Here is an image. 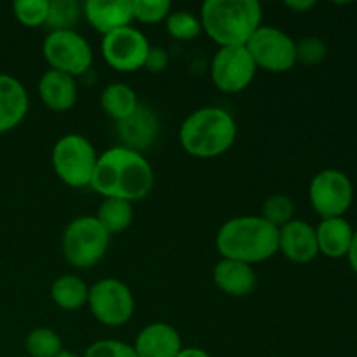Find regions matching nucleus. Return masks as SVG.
Wrapping results in <instances>:
<instances>
[{
    "mask_svg": "<svg viewBox=\"0 0 357 357\" xmlns=\"http://www.w3.org/2000/svg\"><path fill=\"white\" fill-rule=\"evenodd\" d=\"M272 357H278V356H272Z\"/></svg>",
    "mask_w": 357,
    "mask_h": 357,
    "instance_id": "38",
    "label": "nucleus"
},
{
    "mask_svg": "<svg viewBox=\"0 0 357 357\" xmlns=\"http://www.w3.org/2000/svg\"><path fill=\"white\" fill-rule=\"evenodd\" d=\"M309 201L321 220L342 218L354 201L351 178L338 169H323L309 185Z\"/></svg>",
    "mask_w": 357,
    "mask_h": 357,
    "instance_id": "10",
    "label": "nucleus"
},
{
    "mask_svg": "<svg viewBox=\"0 0 357 357\" xmlns=\"http://www.w3.org/2000/svg\"><path fill=\"white\" fill-rule=\"evenodd\" d=\"M132 21L143 24H157L167 20L173 10L169 0H131Z\"/></svg>",
    "mask_w": 357,
    "mask_h": 357,
    "instance_id": "28",
    "label": "nucleus"
},
{
    "mask_svg": "<svg viewBox=\"0 0 357 357\" xmlns=\"http://www.w3.org/2000/svg\"><path fill=\"white\" fill-rule=\"evenodd\" d=\"M82 16V6L77 0H49V13L44 26L49 31L75 30Z\"/></svg>",
    "mask_w": 357,
    "mask_h": 357,
    "instance_id": "24",
    "label": "nucleus"
},
{
    "mask_svg": "<svg viewBox=\"0 0 357 357\" xmlns=\"http://www.w3.org/2000/svg\"><path fill=\"white\" fill-rule=\"evenodd\" d=\"M169 65V56L167 51L162 47H150L149 56H146V61L143 68L149 70L150 73H162L164 70Z\"/></svg>",
    "mask_w": 357,
    "mask_h": 357,
    "instance_id": "32",
    "label": "nucleus"
},
{
    "mask_svg": "<svg viewBox=\"0 0 357 357\" xmlns=\"http://www.w3.org/2000/svg\"><path fill=\"white\" fill-rule=\"evenodd\" d=\"M279 253L293 264H310L319 255L316 229L303 220L286 223L279 229Z\"/></svg>",
    "mask_w": 357,
    "mask_h": 357,
    "instance_id": "14",
    "label": "nucleus"
},
{
    "mask_svg": "<svg viewBox=\"0 0 357 357\" xmlns=\"http://www.w3.org/2000/svg\"><path fill=\"white\" fill-rule=\"evenodd\" d=\"M38 98L51 112H68L75 107L79 98V86L75 77L47 70L38 80Z\"/></svg>",
    "mask_w": 357,
    "mask_h": 357,
    "instance_id": "18",
    "label": "nucleus"
},
{
    "mask_svg": "<svg viewBox=\"0 0 357 357\" xmlns=\"http://www.w3.org/2000/svg\"><path fill=\"white\" fill-rule=\"evenodd\" d=\"M82 16L105 37L112 31L131 26V0H87L82 6Z\"/></svg>",
    "mask_w": 357,
    "mask_h": 357,
    "instance_id": "15",
    "label": "nucleus"
},
{
    "mask_svg": "<svg viewBox=\"0 0 357 357\" xmlns=\"http://www.w3.org/2000/svg\"><path fill=\"white\" fill-rule=\"evenodd\" d=\"M110 246V236L96 216H77L66 225L61 237L65 260L79 271H87L103 260Z\"/></svg>",
    "mask_w": 357,
    "mask_h": 357,
    "instance_id": "5",
    "label": "nucleus"
},
{
    "mask_svg": "<svg viewBox=\"0 0 357 357\" xmlns=\"http://www.w3.org/2000/svg\"><path fill=\"white\" fill-rule=\"evenodd\" d=\"M26 357H56L61 354L63 349L61 337L51 328H33L24 338Z\"/></svg>",
    "mask_w": 357,
    "mask_h": 357,
    "instance_id": "25",
    "label": "nucleus"
},
{
    "mask_svg": "<svg viewBox=\"0 0 357 357\" xmlns=\"http://www.w3.org/2000/svg\"><path fill=\"white\" fill-rule=\"evenodd\" d=\"M246 49L257 68L268 73L289 72L296 65V40L278 26L261 24L251 35Z\"/></svg>",
    "mask_w": 357,
    "mask_h": 357,
    "instance_id": "9",
    "label": "nucleus"
},
{
    "mask_svg": "<svg viewBox=\"0 0 357 357\" xmlns=\"http://www.w3.org/2000/svg\"><path fill=\"white\" fill-rule=\"evenodd\" d=\"M284 6L288 7L289 10H293V13L305 14L316 7V2H314V0H289V2H284Z\"/></svg>",
    "mask_w": 357,
    "mask_h": 357,
    "instance_id": "33",
    "label": "nucleus"
},
{
    "mask_svg": "<svg viewBox=\"0 0 357 357\" xmlns=\"http://www.w3.org/2000/svg\"><path fill=\"white\" fill-rule=\"evenodd\" d=\"M30 108V98L23 84L13 75L0 73V135L23 122Z\"/></svg>",
    "mask_w": 357,
    "mask_h": 357,
    "instance_id": "19",
    "label": "nucleus"
},
{
    "mask_svg": "<svg viewBox=\"0 0 357 357\" xmlns=\"http://www.w3.org/2000/svg\"><path fill=\"white\" fill-rule=\"evenodd\" d=\"M56 357H80V356H77L75 352H72V351H63L61 354L56 356Z\"/></svg>",
    "mask_w": 357,
    "mask_h": 357,
    "instance_id": "36",
    "label": "nucleus"
},
{
    "mask_svg": "<svg viewBox=\"0 0 357 357\" xmlns=\"http://www.w3.org/2000/svg\"><path fill=\"white\" fill-rule=\"evenodd\" d=\"M164 23H166L167 33L174 40L190 42L195 40L202 33L201 20L192 13H188V10H171V14Z\"/></svg>",
    "mask_w": 357,
    "mask_h": 357,
    "instance_id": "26",
    "label": "nucleus"
},
{
    "mask_svg": "<svg viewBox=\"0 0 357 357\" xmlns=\"http://www.w3.org/2000/svg\"><path fill=\"white\" fill-rule=\"evenodd\" d=\"M236 119L220 107H202L192 112L180 128V143L195 159H216L234 146Z\"/></svg>",
    "mask_w": 357,
    "mask_h": 357,
    "instance_id": "4",
    "label": "nucleus"
},
{
    "mask_svg": "<svg viewBox=\"0 0 357 357\" xmlns=\"http://www.w3.org/2000/svg\"><path fill=\"white\" fill-rule=\"evenodd\" d=\"M216 250L227 260L261 264L279 253V229L261 216H236L220 227Z\"/></svg>",
    "mask_w": 357,
    "mask_h": 357,
    "instance_id": "2",
    "label": "nucleus"
},
{
    "mask_svg": "<svg viewBox=\"0 0 357 357\" xmlns=\"http://www.w3.org/2000/svg\"><path fill=\"white\" fill-rule=\"evenodd\" d=\"M115 131L122 143L121 146L142 153L143 150H149L159 138L160 121L152 108L139 103L131 117L115 124Z\"/></svg>",
    "mask_w": 357,
    "mask_h": 357,
    "instance_id": "13",
    "label": "nucleus"
},
{
    "mask_svg": "<svg viewBox=\"0 0 357 357\" xmlns=\"http://www.w3.org/2000/svg\"><path fill=\"white\" fill-rule=\"evenodd\" d=\"M20 357H26V356H20Z\"/></svg>",
    "mask_w": 357,
    "mask_h": 357,
    "instance_id": "37",
    "label": "nucleus"
},
{
    "mask_svg": "<svg viewBox=\"0 0 357 357\" xmlns=\"http://www.w3.org/2000/svg\"><path fill=\"white\" fill-rule=\"evenodd\" d=\"M257 70L246 45L220 47L213 56L211 80L216 89L222 93L237 94L251 86Z\"/></svg>",
    "mask_w": 357,
    "mask_h": 357,
    "instance_id": "12",
    "label": "nucleus"
},
{
    "mask_svg": "<svg viewBox=\"0 0 357 357\" xmlns=\"http://www.w3.org/2000/svg\"><path fill=\"white\" fill-rule=\"evenodd\" d=\"M155 174L143 153L124 146H112L98 155L89 187L103 199L136 202L152 192Z\"/></svg>",
    "mask_w": 357,
    "mask_h": 357,
    "instance_id": "1",
    "label": "nucleus"
},
{
    "mask_svg": "<svg viewBox=\"0 0 357 357\" xmlns=\"http://www.w3.org/2000/svg\"><path fill=\"white\" fill-rule=\"evenodd\" d=\"M347 260H349V265H351L352 271L357 274V230H354V237H352L351 250H349V253H347Z\"/></svg>",
    "mask_w": 357,
    "mask_h": 357,
    "instance_id": "34",
    "label": "nucleus"
},
{
    "mask_svg": "<svg viewBox=\"0 0 357 357\" xmlns=\"http://www.w3.org/2000/svg\"><path fill=\"white\" fill-rule=\"evenodd\" d=\"M52 169L56 176L72 188L89 187L98 162L93 143L82 135L70 132L61 136L52 146Z\"/></svg>",
    "mask_w": 357,
    "mask_h": 357,
    "instance_id": "6",
    "label": "nucleus"
},
{
    "mask_svg": "<svg viewBox=\"0 0 357 357\" xmlns=\"http://www.w3.org/2000/svg\"><path fill=\"white\" fill-rule=\"evenodd\" d=\"M100 105L103 114L117 124L131 117L139 107L138 94L128 84L114 82L108 84L100 96Z\"/></svg>",
    "mask_w": 357,
    "mask_h": 357,
    "instance_id": "21",
    "label": "nucleus"
},
{
    "mask_svg": "<svg viewBox=\"0 0 357 357\" xmlns=\"http://www.w3.org/2000/svg\"><path fill=\"white\" fill-rule=\"evenodd\" d=\"M328 56L326 42L319 37H305L296 42V63L305 66H316Z\"/></svg>",
    "mask_w": 357,
    "mask_h": 357,
    "instance_id": "30",
    "label": "nucleus"
},
{
    "mask_svg": "<svg viewBox=\"0 0 357 357\" xmlns=\"http://www.w3.org/2000/svg\"><path fill=\"white\" fill-rule=\"evenodd\" d=\"M261 16L257 0H206L199 20L218 47H241L261 26Z\"/></svg>",
    "mask_w": 357,
    "mask_h": 357,
    "instance_id": "3",
    "label": "nucleus"
},
{
    "mask_svg": "<svg viewBox=\"0 0 357 357\" xmlns=\"http://www.w3.org/2000/svg\"><path fill=\"white\" fill-rule=\"evenodd\" d=\"M176 357H211L204 349L199 347H183Z\"/></svg>",
    "mask_w": 357,
    "mask_h": 357,
    "instance_id": "35",
    "label": "nucleus"
},
{
    "mask_svg": "<svg viewBox=\"0 0 357 357\" xmlns=\"http://www.w3.org/2000/svg\"><path fill=\"white\" fill-rule=\"evenodd\" d=\"M96 220L100 225L107 230L108 236H115L131 227L135 220V209L132 202L122 201V199H103L96 213Z\"/></svg>",
    "mask_w": 357,
    "mask_h": 357,
    "instance_id": "23",
    "label": "nucleus"
},
{
    "mask_svg": "<svg viewBox=\"0 0 357 357\" xmlns=\"http://www.w3.org/2000/svg\"><path fill=\"white\" fill-rule=\"evenodd\" d=\"M132 347L138 357H176L183 344L176 328L167 323H152L139 331Z\"/></svg>",
    "mask_w": 357,
    "mask_h": 357,
    "instance_id": "16",
    "label": "nucleus"
},
{
    "mask_svg": "<svg viewBox=\"0 0 357 357\" xmlns=\"http://www.w3.org/2000/svg\"><path fill=\"white\" fill-rule=\"evenodd\" d=\"M150 42L138 28L126 26L101 38V56L110 68L122 73L138 72L145 66Z\"/></svg>",
    "mask_w": 357,
    "mask_h": 357,
    "instance_id": "11",
    "label": "nucleus"
},
{
    "mask_svg": "<svg viewBox=\"0 0 357 357\" xmlns=\"http://www.w3.org/2000/svg\"><path fill=\"white\" fill-rule=\"evenodd\" d=\"M316 237L321 255L333 258V260L344 257L347 258L352 237H354V229L344 216L321 220L319 225L316 227Z\"/></svg>",
    "mask_w": 357,
    "mask_h": 357,
    "instance_id": "20",
    "label": "nucleus"
},
{
    "mask_svg": "<svg viewBox=\"0 0 357 357\" xmlns=\"http://www.w3.org/2000/svg\"><path fill=\"white\" fill-rule=\"evenodd\" d=\"M42 54L51 70L70 77L84 75L94 58L89 42L75 30L49 31L42 44Z\"/></svg>",
    "mask_w": 357,
    "mask_h": 357,
    "instance_id": "8",
    "label": "nucleus"
},
{
    "mask_svg": "<svg viewBox=\"0 0 357 357\" xmlns=\"http://www.w3.org/2000/svg\"><path fill=\"white\" fill-rule=\"evenodd\" d=\"M261 218L271 223L275 229H282L286 223L295 220V204L284 194H274L267 197L261 204Z\"/></svg>",
    "mask_w": 357,
    "mask_h": 357,
    "instance_id": "27",
    "label": "nucleus"
},
{
    "mask_svg": "<svg viewBox=\"0 0 357 357\" xmlns=\"http://www.w3.org/2000/svg\"><path fill=\"white\" fill-rule=\"evenodd\" d=\"M13 13L23 26H44L49 13V0H16L13 3Z\"/></svg>",
    "mask_w": 357,
    "mask_h": 357,
    "instance_id": "29",
    "label": "nucleus"
},
{
    "mask_svg": "<svg viewBox=\"0 0 357 357\" xmlns=\"http://www.w3.org/2000/svg\"><path fill=\"white\" fill-rule=\"evenodd\" d=\"M82 357H138L135 347L121 340H98L86 349Z\"/></svg>",
    "mask_w": 357,
    "mask_h": 357,
    "instance_id": "31",
    "label": "nucleus"
},
{
    "mask_svg": "<svg viewBox=\"0 0 357 357\" xmlns=\"http://www.w3.org/2000/svg\"><path fill=\"white\" fill-rule=\"evenodd\" d=\"M213 281L225 295L243 298L257 289L258 275L253 265L222 258L213 268Z\"/></svg>",
    "mask_w": 357,
    "mask_h": 357,
    "instance_id": "17",
    "label": "nucleus"
},
{
    "mask_svg": "<svg viewBox=\"0 0 357 357\" xmlns=\"http://www.w3.org/2000/svg\"><path fill=\"white\" fill-rule=\"evenodd\" d=\"M87 298H89V286L77 275H59L52 282L51 300L61 310L73 312V310L82 309L84 305H87Z\"/></svg>",
    "mask_w": 357,
    "mask_h": 357,
    "instance_id": "22",
    "label": "nucleus"
},
{
    "mask_svg": "<svg viewBox=\"0 0 357 357\" xmlns=\"http://www.w3.org/2000/svg\"><path fill=\"white\" fill-rule=\"evenodd\" d=\"M135 305L131 289L115 278L100 279L89 288L87 307L103 326L119 328L128 324L135 314Z\"/></svg>",
    "mask_w": 357,
    "mask_h": 357,
    "instance_id": "7",
    "label": "nucleus"
}]
</instances>
